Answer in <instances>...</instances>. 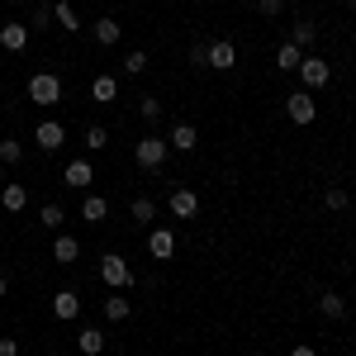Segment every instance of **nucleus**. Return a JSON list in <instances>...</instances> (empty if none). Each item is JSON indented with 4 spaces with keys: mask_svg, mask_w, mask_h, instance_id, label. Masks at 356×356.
Returning <instances> with one entry per match:
<instances>
[{
    "mask_svg": "<svg viewBox=\"0 0 356 356\" xmlns=\"http://www.w3.org/2000/svg\"><path fill=\"white\" fill-rule=\"evenodd\" d=\"M166 152H171V147H166V138L147 134V138L134 147V162L143 166V171H162V166H166Z\"/></svg>",
    "mask_w": 356,
    "mask_h": 356,
    "instance_id": "1",
    "label": "nucleus"
},
{
    "mask_svg": "<svg viewBox=\"0 0 356 356\" xmlns=\"http://www.w3.org/2000/svg\"><path fill=\"white\" fill-rule=\"evenodd\" d=\"M300 76H304V90H323V86L332 81V62H328V57H318V53H304Z\"/></svg>",
    "mask_w": 356,
    "mask_h": 356,
    "instance_id": "2",
    "label": "nucleus"
},
{
    "mask_svg": "<svg viewBox=\"0 0 356 356\" xmlns=\"http://www.w3.org/2000/svg\"><path fill=\"white\" fill-rule=\"evenodd\" d=\"M29 100L33 105H57L62 100V81H57L53 72H33L29 76Z\"/></svg>",
    "mask_w": 356,
    "mask_h": 356,
    "instance_id": "3",
    "label": "nucleus"
},
{
    "mask_svg": "<svg viewBox=\"0 0 356 356\" xmlns=\"http://www.w3.org/2000/svg\"><path fill=\"white\" fill-rule=\"evenodd\" d=\"M100 280H105V285H110V290H129V285H134V271H129V261H124V257H100Z\"/></svg>",
    "mask_w": 356,
    "mask_h": 356,
    "instance_id": "4",
    "label": "nucleus"
},
{
    "mask_svg": "<svg viewBox=\"0 0 356 356\" xmlns=\"http://www.w3.org/2000/svg\"><path fill=\"white\" fill-rule=\"evenodd\" d=\"M204 67H209V72H233V67H238V48H233L228 38H214V43L204 48Z\"/></svg>",
    "mask_w": 356,
    "mask_h": 356,
    "instance_id": "5",
    "label": "nucleus"
},
{
    "mask_svg": "<svg viewBox=\"0 0 356 356\" xmlns=\"http://www.w3.org/2000/svg\"><path fill=\"white\" fill-rule=\"evenodd\" d=\"M147 257H152V261H171V257H176V233H171V228H152V233H147Z\"/></svg>",
    "mask_w": 356,
    "mask_h": 356,
    "instance_id": "6",
    "label": "nucleus"
},
{
    "mask_svg": "<svg viewBox=\"0 0 356 356\" xmlns=\"http://www.w3.org/2000/svg\"><path fill=\"white\" fill-rule=\"evenodd\" d=\"M285 114H290L295 124H314V119H318V105H314V95H309V90H295V95L285 100Z\"/></svg>",
    "mask_w": 356,
    "mask_h": 356,
    "instance_id": "7",
    "label": "nucleus"
},
{
    "mask_svg": "<svg viewBox=\"0 0 356 356\" xmlns=\"http://www.w3.org/2000/svg\"><path fill=\"white\" fill-rule=\"evenodd\" d=\"M171 214H176V219H195V214H200V195H195L191 186H176V191H171Z\"/></svg>",
    "mask_w": 356,
    "mask_h": 356,
    "instance_id": "8",
    "label": "nucleus"
},
{
    "mask_svg": "<svg viewBox=\"0 0 356 356\" xmlns=\"http://www.w3.org/2000/svg\"><path fill=\"white\" fill-rule=\"evenodd\" d=\"M62 181H67L72 191H86V186L95 181V166L86 162V157H76V162H67V171H62Z\"/></svg>",
    "mask_w": 356,
    "mask_h": 356,
    "instance_id": "9",
    "label": "nucleus"
},
{
    "mask_svg": "<svg viewBox=\"0 0 356 356\" xmlns=\"http://www.w3.org/2000/svg\"><path fill=\"white\" fill-rule=\"evenodd\" d=\"M53 314L62 318V323H72V318L81 314V295H76V290H57L53 295Z\"/></svg>",
    "mask_w": 356,
    "mask_h": 356,
    "instance_id": "10",
    "label": "nucleus"
},
{
    "mask_svg": "<svg viewBox=\"0 0 356 356\" xmlns=\"http://www.w3.org/2000/svg\"><path fill=\"white\" fill-rule=\"evenodd\" d=\"M62 143H67V129H62L57 119H43V124H38V147H43V152H57Z\"/></svg>",
    "mask_w": 356,
    "mask_h": 356,
    "instance_id": "11",
    "label": "nucleus"
},
{
    "mask_svg": "<svg viewBox=\"0 0 356 356\" xmlns=\"http://www.w3.org/2000/svg\"><path fill=\"white\" fill-rule=\"evenodd\" d=\"M29 43V24H0V48L5 53H24Z\"/></svg>",
    "mask_w": 356,
    "mask_h": 356,
    "instance_id": "12",
    "label": "nucleus"
},
{
    "mask_svg": "<svg viewBox=\"0 0 356 356\" xmlns=\"http://www.w3.org/2000/svg\"><path fill=\"white\" fill-rule=\"evenodd\" d=\"M0 204H5L10 214H19V209L29 204V191L19 186V181H5V186H0Z\"/></svg>",
    "mask_w": 356,
    "mask_h": 356,
    "instance_id": "13",
    "label": "nucleus"
},
{
    "mask_svg": "<svg viewBox=\"0 0 356 356\" xmlns=\"http://www.w3.org/2000/svg\"><path fill=\"white\" fill-rule=\"evenodd\" d=\"M81 257V243L72 238V233H57V243H53V261H62V266H72Z\"/></svg>",
    "mask_w": 356,
    "mask_h": 356,
    "instance_id": "14",
    "label": "nucleus"
},
{
    "mask_svg": "<svg viewBox=\"0 0 356 356\" xmlns=\"http://www.w3.org/2000/svg\"><path fill=\"white\" fill-rule=\"evenodd\" d=\"M90 38H95L100 48H114V43L124 38V29H119V24L110 19V15H105V19H95V29H90Z\"/></svg>",
    "mask_w": 356,
    "mask_h": 356,
    "instance_id": "15",
    "label": "nucleus"
},
{
    "mask_svg": "<svg viewBox=\"0 0 356 356\" xmlns=\"http://www.w3.org/2000/svg\"><path fill=\"white\" fill-rule=\"evenodd\" d=\"M114 95H119V81H114L110 72H100V76L90 81V100H95V105H110Z\"/></svg>",
    "mask_w": 356,
    "mask_h": 356,
    "instance_id": "16",
    "label": "nucleus"
},
{
    "mask_svg": "<svg viewBox=\"0 0 356 356\" xmlns=\"http://www.w3.org/2000/svg\"><path fill=\"white\" fill-rule=\"evenodd\" d=\"M195 143H200L195 124H176V129H171V138H166V147H176V152H195Z\"/></svg>",
    "mask_w": 356,
    "mask_h": 356,
    "instance_id": "17",
    "label": "nucleus"
},
{
    "mask_svg": "<svg viewBox=\"0 0 356 356\" xmlns=\"http://www.w3.org/2000/svg\"><path fill=\"white\" fill-rule=\"evenodd\" d=\"M76 347H81L86 356H100V352H105V332H100V328H81V332H76Z\"/></svg>",
    "mask_w": 356,
    "mask_h": 356,
    "instance_id": "18",
    "label": "nucleus"
},
{
    "mask_svg": "<svg viewBox=\"0 0 356 356\" xmlns=\"http://www.w3.org/2000/svg\"><path fill=\"white\" fill-rule=\"evenodd\" d=\"M300 62H304V53L295 43H280V48H275V67H280V72H300Z\"/></svg>",
    "mask_w": 356,
    "mask_h": 356,
    "instance_id": "19",
    "label": "nucleus"
},
{
    "mask_svg": "<svg viewBox=\"0 0 356 356\" xmlns=\"http://www.w3.org/2000/svg\"><path fill=\"white\" fill-rule=\"evenodd\" d=\"M314 38H318V29L309 24V19H300V24L290 29V43H295L300 53H309V48H314Z\"/></svg>",
    "mask_w": 356,
    "mask_h": 356,
    "instance_id": "20",
    "label": "nucleus"
},
{
    "mask_svg": "<svg viewBox=\"0 0 356 356\" xmlns=\"http://www.w3.org/2000/svg\"><path fill=\"white\" fill-rule=\"evenodd\" d=\"M129 314H134V304H129L124 295H119V290H114L110 300H105V318H110V323H124Z\"/></svg>",
    "mask_w": 356,
    "mask_h": 356,
    "instance_id": "21",
    "label": "nucleus"
},
{
    "mask_svg": "<svg viewBox=\"0 0 356 356\" xmlns=\"http://www.w3.org/2000/svg\"><path fill=\"white\" fill-rule=\"evenodd\" d=\"M318 309H323V318H342V314H347V300H342L337 290H323V295H318Z\"/></svg>",
    "mask_w": 356,
    "mask_h": 356,
    "instance_id": "22",
    "label": "nucleus"
},
{
    "mask_svg": "<svg viewBox=\"0 0 356 356\" xmlns=\"http://www.w3.org/2000/svg\"><path fill=\"white\" fill-rule=\"evenodd\" d=\"M105 214H110V204H105L100 195H90V200H86V204H81V219H86V223H100V219H105Z\"/></svg>",
    "mask_w": 356,
    "mask_h": 356,
    "instance_id": "23",
    "label": "nucleus"
},
{
    "mask_svg": "<svg viewBox=\"0 0 356 356\" xmlns=\"http://www.w3.org/2000/svg\"><path fill=\"white\" fill-rule=\"evenodd\" d=\"M129 214H134L138 223H152V219H157V204H152V200H147V195H138L134 204H129Z\"/></svg>",
    "mask_w": 356,
    "mask_h": 356,
    "instance_id": "24",
    "label": "nucleus"
},
{
    "mask_svg": "<svg viewBox=\"0 0 356 356\" xmlns=\"http://www.w3.org/2000/svg\"><path fill=\"white\" fill-rule=\"evenodd\" d=\"M86 147H90V152L110 147V129H105V124H90V129H86Z\"/></svg>",
    "mask_w": 356,
    "mask_h": 356,
    "instance_id": "25",
    "label": "nucleus"
},
{
    "mask_svg": "<svg viewBox=\"0 0 356 356\" xmlns=\"http://www.w3.org/2000/svg\"><path fill=\"white\" fill-rule=\"evenodd\" d=\"M62 219H67V214H62V204H43V209H38V223H43V228H62Z\"/></svg>",
    "mask_w": 356,
    "mask_h": 356,
    "instance_id": "26",
    "label": "nucleus"
},
{
    "mask_svg": "<svg viewBox=\"0 0 356 356\" xmlns=\"http://www.w3.org/2000/svg\"><path fill=\"white\" fill-rule=\"evenodd\" d=\"M53 19H57L62 29H81V24H76V10H72L67 0H57V5H53Z\"/></svg>",
    "mask_w": 356,
    "mask_h": 356,
    "instance_id": "27",
    "label": "nucleus"
},
{
    "mask_svg": "<svg viewBox=\"0 0 356 356\" xmlns=\"http://www.w3.org/2000/svg\"><path fill=\"white\" fill-rule=\"evenodd\" d=\"M124 72H129V76H143V72H147V53H143V48H134V53L124 57Z\"/></svg>",
    "mask_w": 356,
    "mask_h": 356,
    "instance_id": "28",
    "label": "nucleus"
},
{
    "mask_svg": "<svg viewBox=\"0 0 356 356\" xmlns=\"http://www.w3.org/2000/svg\"><path fill=\"white\" fill-rule=\"evenodd\" d=\"M138 114H143L147 124H157V119H162V100H152V95H143V100H138Z\"/></svg>",
    "mask_w": 356,
    "mask_h": 356,
    "instance_id": "29",
    "label": "nucleus"
},
{
    "mask_svg": "<svg viewBox=\"0 0 356 356\" xmlns=\"http://www.w3.org/2000/svg\"><path fill=\"white\" fill-rule=\"evenodd\" d=\"M323 204H328V209H347V204H352V195L342 191V186H332V191L323 195Z\"/></svg>",
    "mask_w": 356,
    "mask_h": 356,
    "instance_id": "30",
    "label": "nucleus"
},
{
    "mask_svg": "<svg viewBox=\"0 0 356 356\" xmlns=\"http://www.w3.org/2000/svg\"><path fill=\"white\" fill-rule=\"evenodd\" d=\"M19 157H24V147H19L15 138H5V143H0V162H19Z\"/></svg>",
    "mask_w": 356,
    "mask_h": 356,
    "instance_id": "31",
    "label": "nucleus"
},
{
    "mask_svg": "<svg viewBox=\"0 0 356 356\" xmlns=\"http://www.w3.org/2000/svg\"><path fill=\"white\" fill-rule=\"evenodd\" d=\"M53 24V5H38V10H33V29H48Z\"/></svg>",
    "mask_w": 356,
    "mask_h": 356,
    "instance_id": "32",
    "label": "nucleus"
},
{
    "mask_svg": "<svg viewBox=\"0 0 356 356\" xmlns=\"http://www.w3.org/2000/svg\"><path fill=\"white\" fill-rule=\"evenodd\" d=\"M280 5H285V0H257V10H261L266 19H271V15H280Z\"/></svg>",
    "mask_w": 356,
    "mask_h": 356,
    "instance_id": "33",
    "label": "nucleus"
},
{
    "mask_svg": "<svg viewBox=\"0 0 356 356\" xmlns=\"http://www.w3.org/2000/svg\"><path fill=\"white\" fill-rule=\"evenodd\" d=\"M0 356H19V347H15V337H0Z\"/></svg>",
    "mask_w": 356,
    "mask_h": 356,
    "instance_id": "34",
    "label": "nucleus"
},
{
    "mask_svg": "<svg viewBox=\"0 0 356 356\" xmlns=\"http://www.w3.org/2000/svg\"><path fill=\"white\" fill-rule=\"evenodd\" d=\"M290 356H318V352H314V347H295Z\"/></svg>",
    "mask_w": 356,
    "mask_h": 356,
    "instance_id": "35",
    "label": "nucleus"
},
{
    "mask_svg": "<svg viewBox=\"0 0 356 356\" xmlns=\"http://www.w3.org/2000/svg\"><path fill=\"white\" fill-rule=\"evenodd\" d=\"M5 290H10V280H5V275H0V300H5Z\"/></svg>",
    "mask_w": 356,
    "mask_h": 356,
    "instance_id": "36",
    "label": "nucleus"
},
{
    "mask_svg": "<svg viewBox=\"0 0 356 356\" xmlns=\"http://www.w3.org/2000/svg\"><path fill=\"white\" fill-rule=\"evenodd\" d=\"M0 186H5V171H0Z\"/></svg>",
    "mask_w": 356,
    "mask_h": 356,
    "instance_id": "37",
    "label": "nucleus"
},
{
    "mask_svg": "<svg viewBox=\"0 0 356 356\" xmlns=\"http://www.w3.org/2000/svg\"><path fill=\"white\" fill-rule=\"evenodd\" d=\"M347 5H352V10H356V0H347Z\"/></svg>",
    "mask_w": 356,
    "mask_h": 356,
    "instance_id": "38",
    "label": "nucleus"
},
{
    "mask_svg": "<svg viewBox=\"0 0 356 356\" xmlns=\"http://www.w3.org/2000/svg\"><path fill=\"white\" fill-rule=\"evenodd\" d=\"M10 5H19V0H10Z\"/></svg>",
    "mask_w": 356,
    "mask_h": 356,
    "instance_id": "39",
    "label": "nucleus"
}]
</instances>
